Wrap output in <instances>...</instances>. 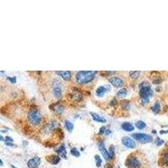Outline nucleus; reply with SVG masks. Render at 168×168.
I'll return each instance as SVG.
<instances>
[{"instance_id":"obj_1","label":"nucleus","mask_w":168,"mask_h":168,"mask_svg":"<svg viewBox=\"0 0 168 168\" xmlns=\"http://www.w3.org/2000/svg\"><path fill=\"white\" fill-rule=\"evenodd\" d=\"M97 73L95 71H79L75 75V81L78 85H86L95 79Z\"/></svg>"},{"instance_id":"obj_2","label":"nucleus","mask_w":168,"mask_h":168,"mask_svg":"<svg viewBox=\"0 0 168 168\" xmlns=\"http://www.w3.org/2000/svg\"><path fill=\"white\" fill-rule=\"evenodd\" d=\"M27 119L31 126L38 127L41 124L42 114L36 107L32 106L27 113Z\"/></svg>"},{"instance_id":"obj_3","label":"nucleus","mask_w":168,"mask_h":168,"mask_svg":"<svg viewBox=\"0 0 168 168\" xmlns=\"http://www.w3.org/2000/svg\"><path fill=\"white\" fill-rule=\"evenodd\" d=\"M139 97L144 104H148L151 98L153 96V90L151 89L150 83L148 82H142L139 84Z\"/></svg>"},{"instance_id":"obj_4","label":"nucleus","mask_w":168,"mask_h":168,"mask_svg":"<svg viewBox=\"0 0 168 168\" xmlns=\"http://www.w3.org/2000/svg\"><path fill=\"white\" fill-rule=\"evenodd\" d=\"M51 92L53 97L57 99H60L62 97V93H63L62 82L57 78L54 79L51 82Z\"/></svg>"},{"instance_id":"obj_5","label":"nucleus","mask_w":168,"mask_h":168,"mask_svg":"<svg viewBox=\"0 0 168 168\" xmlns=\"http://www.w3.org/2000/svg\"><path fill=\"white\" fill-rule=\"evenodd\" d=\"M132 137L141 144H147L153 141V138L151 135L144 133H134L132 134Z\"/></svg>"},{"instance_id":"obj_6","label":"nucleus","mask_w":168,"mask_h":168,"mask_svg":"<svg viewBox=\"0 0 168 168\" xmlns=\"http://www.w3.org/2000/svg\"><path fill=\"white\" fill-rule=\"evenodd\" d=\"M125 165L129 168H141V162L135 155H129L125 161Z\"/></svg>"},{"instance_id":"obj_7","label":"nucleus","mask_w":168,"mask_h":168,"mask_svg":"<svg viewBox=\"0 0 168 168\" xmlns=\"http://www.w3.org/2000/svg\"><path fill=\"white\" fill-rule=\"evenodd\" d=\"M67 97L71 101L76 102H80L82 98V94H81L80 90L76 88H74L73 90H71V92L68 93Z\"/></svg>"},{"instance_id":"obj_8","label":"nucleus","mask_w":168,"mask_h":168,"mask_svg":"<svg viewBox=\"0 0 168 168\" xmlns=\"http://www.w3.org/2000/svg\"><path fill=\"white\" fill-rule=\"evenodd\" d=\"M121 141H122L123 145L124 146H126V147H128V148L135 149L136 147V144H135V141H134L132 138H130L129 136H124L122 139H121Z\"/></svg>"},{"instance_id":"obj_9","label":"nucleus","mask_w":168,"mask_h":168,"mask_svg":"<svg viewBox=\"0 0 168 168\" xmlns=\"http://www.w3.org/2000/svg\"><path fill=\"white\" fill-rule=\"evenodd\" d=\"M98 148H99V151H101L102 156H104V158L105 160H106L107 161H109L112 160V158H111L110 155H109V152H108V151L107 150L106 148H105L104 143L99 142L98 143Z\"/></svg>"},{"instance_id":"obj_10","label":"nucleus","mask_w":168,"mask_h":168,"mask_svg":"<svg viewBox=\"0 0 168 168\" xmlns=\"http://www.w3.org/2000/svg\"><path fill=\"white\" fill-rule=\"evenodd\" d=\"M109 82L113 85L114 88H121L124 86V80L119 77H112L109 78Z\"/></svg>"},{"instance_id":"obj_11","label":"nucleus","mask_w":168,"mask_h":168,"mask_svg":"<svg viewBox=\"0 0 168 168\" xmlns=\"http://www.w3.org/2000/svg\"><path fill=\"white\" fill-rule=\"evenodd\" d=\"M51 108H52V110H53L55 113L57 114H58V115H61L62 114L64 113V110H65L64 105L60 102L53 104V105L51 106Z\"/></svg>"},{"instance_id":"obj_12","label":"nucleus","mask_w":168,"mask_h":168,"mask_svg":"<svg viewBox=\"0 0 168 168\" xmlns=\"http://www.w3.org/2000/svg\"><path fill=\"white\" fill-rule=\"evenodd\" d=\"M40 163V158L38 156H35L31 158L27 162V166L29 168H37Z\"/></svg>"},{"instance_id":"obj_13","label":"nucleus","mask_w":168,"mask_h":168,"mask_svg":"<svg viewBox=\"0 0 168 168\" xmlns=\"http://www.w3.org/2000/svg\"><path fill=\"white\" fill-rule=\"evenodd\" d=\"M55 73L65 81H70L71 79V72L70 71H55Z\"/></svg>"},{"instance_id":"obj_14","label":"nucleus","mask_w":168,"mask_h":168,"mask_svg":"<svg viewBox=\"0 0 168 168\" xmlns=\"http://www.w3.org/2000/svg\"><path fill=\"white\" fill-rule=\"evenodd\" d=\"M46 160H47L51 165H57V164H58L59 162H60L61 158H60L59 155H49V156L46 157Z\"/></svg>"},{"instance_id":"obj_15","label":"nucleus","mask_w":168,"mask_h":168,"mask_svg":"<svg viewBox=\"0 0 168 168\" xmlns=\"http://www.w3.org/2000/svg\"><path fill=\"white\" fill-rule=\"evenodd\" d=\"M90 114H91L92 119L94 121H96V122H98V123H106V119H105L104 118L101 117L99 114H96V113H93V112H91Z\"/></svg>"},{"instance_id":"obj_16","label":"nucleus","mask_w":168,"mask_h":168,"mask_svg":"<svg viewBox=\"0 0 168 168\" xmlns=\"http://www.w3.org/2000/svg\"><path fill=\"white\" fill-rule=\"evenodd\" d=\"M96 95L98 96V97L99 98H102V97H104L105 93L107 92V88H106V87H104V86H99L98 88L96 89Z\"/></svg>"},{"instance_id":"obj_17","label":"nucleus","mask_w":168,"mask_h":168,"mask_svg":"<svg viewBox=\"0 0 168 168\" xmlns=\"http://www.w3.org/2000/svg\"><path fill=\"white\" fill-rule=\"evenodd\" d=\"M121 128H122L124 131H126V132H131V131H133L134 129H135V126H134L131 123L125 122V123L122 124Z\"/></svg>"},{"instance_id":"obj_18","label":"nucleus","mask_w":168,"mask_h":168,"mask_svg":"<svg viewBox=\"0 0 168 168\" xmlns=\"http://www.w3.org/2000/svg\"><path fill=\"white\" fill-rule=\"evenodd\" d=\"M55 151H57V153H58L59 155H61V157H63V158H65V159H67V155H66V154H67L66 146H65L63 144L59 146V148H57V150H55Z\"/></svg>"},{"instance_id":"obj_19","label":"nucleus","mask_w":168,"mask_h":168,"mask_svg":"<svg viewBox=\"0 0 168 168\" xmlns=\"http://www.w3.org/2000/svg\"><path fill=\"white\" fill-rule=\"evenodd\" d=\"M161 161L163 166H168V151H163L161 156Z\"/></svg>"},{"instance_id":"obj_20","label":"nucleus","mask_w":168,"mask_h":168,"mask_svg":"<svg viewBox=\"0 0 168 168\" xmlns=\"http://www.w3.org/2000/svg\"><path fill=\"white\" fill-rule=\"evenodd\" d=\"M121 108H123L124 111H128L130 108V102L128 100H122L120 102Z\"/></svg>"},{"instance_id":"obj_21","label":"nucleus","mask_w":168,"mask_h":168,"mask_svg":"<svg viewBox=\"0 0 168 168\" xmlns=\"http://www.w3.org/2000/svg\"><path fill=\"white\" fill-rule=\"evenodd\" d=\"M151 111L154 114H158L161 111V104L159 102H155L153 104V106L151 107Z\"/></svg>"},{"instance_id":"obj_22","label":"nucleus","mask_w":168,"mask_h":168,"mask_svg":"<svg viewBox=\"0 0 168 168\" xmlns=\"http://www.w3.org/2000/svg\"><path fill=\"white\" fill-rule=\"evenodd\" d=\"M65 128L67 129V131L71 132L74 129V124L69 120H65Z\"/></svg>"},{"instance_id":"obj_23","label":"nucleus","mask_w":168,"mask_h":168,"mask_svg":"<svg viewBox=\"0 0 168 168\" xmlns=\"http://www.w3.org/2000/svg\"><path fill=\"white\" fill-rule=\"evenodd\" d=\"M127 95V89L126 88H121L117 92V97L119 98H124Z\"/></svg>"},{"instance_id":"obj_24","label":"nucleus","mask_w":168,"mask_h":168,"mask_svg":"<svg viewBox=\"0 0 168 168\" xmlns=\"http://www.w3.org/2000/svg\"><path fill=\"white\" fill-rule=\"evenodd\" d=\"M135 127L138 129H144L146 127V124L144 122V121L139 120V121H137V122L135 123Z\"/></svg>"},{"instance_id":"obj_25","label":"nucleus","mask_w":168,"mask_h":168,"mask_svg":"<svg viewBox=\"0 0 168 168\" xmlns=\"http://www.w3.org/2000/svg\"><path fill=\"white\" fill-rule=\"evenodd\" d=\"M139 74H141V71H131L129 72V77L132 79H137L139 77Z\"/></svg>"},{"instance_id":"obj_26","label":"nucleus","mask_w":168,"mask_h":168,"mask_svg":"<svg viewBox=\"0 0 168 168\" xmlns=\"http://www.w3.org/2000/svg\"><path fill=\"white\" fill-rule=\"evenodd\" d=\"M71 154L73 155V156H75V157H79L80 156V151L77 150V148H71Z\"/></svg>"},{"instance_id":"obj_27","label":"nucleus","mask_w":168,"mask_h":168,"mask_svg":"<svg viewBox=\"0 0 168 168\" xmlns=\"http://www.w3.org/2000/svg\"><path fill=\"white\" fill-rule=\"evenodd\" d=\"M108 152H109L110 156L112 158V160H113L114 157V155H115V148H114V146L113 145H111L109 146V148H108Z\"/></svg>"},{"instance_id":"obj_28","label":"nucleus","mask_w":168,"mask_h":168,"mask_svg":"<svg viewBox=\"0 0 168 168\" xmlns=\"http://www.w3.org/2000/svg\"><path fill=\"white\" fill-rule=\"evenodd\" d=\"M94 157H95V161H96V166H97V167H100L102 165V159L98 155H96Z\"/></svg>"},{"instance_id":"obj_29","label":"nucleus","mask_w":168,"mask_h":168,"mask_svg":"<svg viewBox=\"0 0 168 168\" xmlns=\"http://www.w3.org/2000/svg\"><path fill=\"white\" fill-rule=\"evenodd\" d=\"M109 104L111 105V106H113V107H116L117 105H118L117 99H116V98H113V99H112V100L110 101Z\"/></svg>"},{"instance_id":"obj_30","label":"nucleus","mask_w":168,"mask_h":168,"mask_svg":"<svg viewBox=\"0 0 168 168\" xmlns=\"http://www.w3.org/2000/svg\"><path fill=\"white\" fill-rule=\"evenodd\" d=\"M6 78H7V80H8L9 82H10L11 83H13V84L16 82V77H7Z\"/></svg>"},{"instance_id":"obj_31","label":"nucleus","mask_w":168,"mask_h":168,"mask_svg":"<svg viewBox=\"0 0 168 168\" xmlns=\"http://www.w3.org/2000/svg\"><path fill=\"white\" fill-rule=\"evenodd\" d=\"M164 143V141H162V139H161L160 138H156V139H155V144H156L157 145H161Z\"/></svg>"},{"instance_id":"obj_32","label":"nucleus","mask_w":168,"mask_h":168,"mask_svg":"<svg viewBox=\"0 0 168 168\" xmlns=\"http://www.w3.org/2000/svg\"><path fill=\"white\" fill-rule=\"evenodd\" d=\"M105 131H106V128L104 126H102L100 128V130H99V135H102V134H105Z\"/></svg>"},{"instance_id":"obj_33","label":"nucleus","mask_w":168,"mask_h":168,"mask_svg":"<svg viewBox=\"0 0 168 168\" xmlns=\"http://www.w3.org/2000/svg\"><path fill=\"white\" fill-rule=\"evenodd\" d=\"M5 141H6V142H13V139H12L10 136H6Z\"/></svg>"},{"instance_id":"obj_34","label":"nucleus","mask_w":168,"mask_h":168,"mask_svg":"<svg viewBox=\"0 0 168 168\" xmlns=\"http://www.w3.org/2000/svg\"><path fill=\"white\" fill-rule=\"evenodd\" d=\"M111 134V130L110 129H106V131H105V135H108Z\"/></svg>"},{"instance_id":"obj_35","label":"nucleus","mask_w":168,"mask_h":168,"mask_svg":"<svg viewBox=\"0 0 168 168\" xmlns=\"http://www.w3.org/2000/svg\"><path fill=\"white\" fill-rule=\"evenodd\" d=\"M6 145H8V146H14V144H12L11 142H6Z\"/></svg>"},{"instance_id":"obj_36","label":"nucleus","mask_w":168,"mask_h":168,"mask_svg":"<svg viewBox=\"0 0 168 168\" xmlns=\"http://www.w3.org/2000/svg\"><path fill=\"white\" fill-rule=\"evenodd\" d=\"M105 168H113V166H111V164H106V166H105Z\"/></svg>"},{"instance_id":"obj_37","label":"nucleus","mask_w":168,"mask_h":168,"mask_svg":"<svg viewBox=\"0 0 168 168\" xmlns=\"http://www.w3.org/2000/svg\"><path fill=\"white\" fill-rule=\"evenodd\" d=\"M161 134H165V133H168V130H161L160 132Z\"/></svg>"},{"instance_id":"obj_38","label":"nucleus","mask_w":168,"mask_h":168,"mask_svg":"<svg viewBox=\"0 0 168 168\" xmlns=\"http://www.w3.org/2000/svg\"><path fill=\"white\" fill-rule=\"evenodd\" d=\"M0 139H1V141H4V138H3V136H0Z\"/></svg>"}]
</instances>
